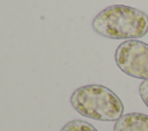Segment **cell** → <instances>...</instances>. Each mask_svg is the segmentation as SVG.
<instances>
[{
	"instance_id": "obj_1",
	"label": "cell",
	"mask_w": 148,
	"mask_h": 131,
	"mask_svg": "<svg viewBox=\"0 0 148 131\" xmlns=\"http://www.w3.org/2000/svg\"><path fill=\"white\" fill-rule=\"evenodd\" d=\"M94 30L112 39H136L148 32V15L125 5L109 6L92 20Z\"/></svg>"
},
{
	"instance_id": "obj_2",
	"label": "cell",
	"mask_w": 148,
	"mask_h": 131,
	"mask_svg": "<svg viewBox=\"0 0 148 131\" xmlns=\"http://www.w3.org/2000/svg\"><path fill=\"white\" fill-rule=\"evenodd\" d=\"M72 107L82 116L103 122L118 121L124 112L121 100L108 87L102 85H86L71 96Z\"/></svg>"
},
{
	"instance_id": "obj_3",
	"label": "cell",
	"mask_w": 148,
	"mask_h": 131,
	"mask_svg": "<svg viewBox=\"0 0 148 131\" xmlns=\"http://www.w3.org/2000/svg\"><path fill=\"white\" fill-rule=\"evenodd\" d=\"M117 66L127 75L148 80V44L141 41H125L116 50Z\"/></svg>"
},
{
	"instance_id": "obj_4",
	"label": "cell",
	"mask_w": 148,
	"mask_h": 131,
	"mask_svg": "<svg viewBox=\"0 0 148 131\" xmlns=\"http://www.w3.org/2000/svg\"><path fill=\"white\" fill-rule=\"evenodd\" d=\"M113 131H148V115L141 112L125 114L116 122Z\"/></svg>"
},
{
	"instance_id": "obj_5",
	"label": "cell",
	"mask_w": 148,
	"mask_h": 131,
	"mask_svg": "<svg viewBox=\"0 0 148 131\" xmlns=\"http://www.w3.org/2000/svg\"><path fill=\"white\" fill-rule=\"evenodd\" d=\"M60 131H97V130L95 126H92L88 122H84L81 119H74L66 123Z\"/></svg>"
},
{
	"instance_id": "obj_6",
	"label": "cell",
	"mask_w": 148,
	"mask_h": 131,
	"mask_svg": "<svg viewBox=\"0 0 148 131\" xmlns=\"http://www.w3.org/2000/svg\"><path fill=\"white\" fill-rule=\"evenodd\" d=\"M139 93L140 96L143 101V103L148 107V80H143L139 87Z\"/></svg>"
}]
</instances>
